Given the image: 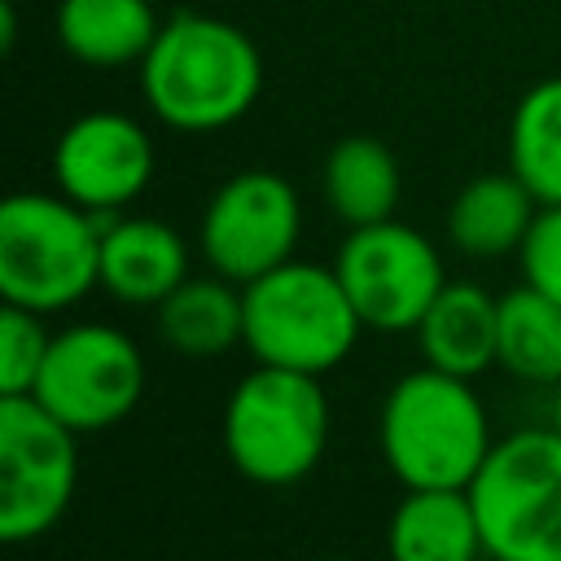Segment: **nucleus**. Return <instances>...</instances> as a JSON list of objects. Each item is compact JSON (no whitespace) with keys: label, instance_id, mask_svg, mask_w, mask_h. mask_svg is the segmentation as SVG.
<instances>
[{"label":"nucleus","instance_id":"f257e3e1","mask_svg":"<svg viewBox=\"0 0 561 561\" xmlns=\"http://www.w3.org/2000/svg\"><path fill=\"white\" fill-rule=\"evenodd\" d=\"M140 88L158 123L175 131H219L254 110L263 57L228 18L175 13L158 26L140 61Z\"/></svg>","mask_w":561,"mask_h":561},{"label":"nucleus","instance_id":"f03ea898","mask_svg":"<svg viewBox=\"0 0 561 561\" xmlns=\"http://www.w3.org/2000/svg\"><path fill=\"white\" fill-rule=\"evenodd\" d=\"M377 438L390 473L408 486H456L469 491L482 460L491 456V416L469 377L421 364L403 373L377 416Z\"/></svg>","mask_w":561,"mask_h":561},{"label":"nucleus","instance_id":"7ed1b4c3","mask_svg":"<svg viewBox=\"0 0 561 561\" xmlns=\"http://www.w3.org/2000/svg\"><path fill=\"white\" fill-rule=\"evenodd\" d=\"M66 193H13L0 206V294L13 307L53 316L101 285V232Z\"/></svg>","mask_w":561,"mask_h":561},{"label":"nucleus","instance_id":"20e7f679","mask_svg":"<svg viewBox=\"0 0 561 561\" xmlns=\"http://www.w3.org/2000/svg\"><path fill=\"white\" fill-rule=\"evenodd\" d=\"M329 443V394L320 377L254 364L224 403V451L259 486L302 482Z\"/></svg>","mask_w":561,"mask_h":561},{"label":"nucleus","instance_id":"39448f33","mask_svg":"<svg viewBox=\"0 0 561 561\" xmlns=\"http://www.w3.org/2000/svg\"><path fill=\"white\" fill-rule=\"evenodd\" d=\"M245 298V351L254 364L324 377L359 342V311L333 267L280 263L259 280L241 285Z\"/></svg>","mask_w":561,"mask_h":561},{"label":"nucleus","instance_id":"423d86ee","mask_svg":"<svg viewBox=\"0 0 561 561\" xmlns=\"http://www.w3.org/2000/svg\"><path fill=\"white\" fill-rule=\"evenodd\" d=\"M469 500L491 561H561V434L543 425L495 438Z\"/></svg>","mask_w":561,"mask_h":561},{"label":"nucleus","instance_id":"0eeeda50","mask_svg":"<svg viewBox=\"0 0 561 561\" xmlns=\"http://www.w3.org/2000/svg\"><path fill=\"white\" fill-rule=\"evenodd\" d=\"M79 482V434L31 394H0V539L48 535Z\"/></svg>","mask_w":561,"mask_h":561},{"label":"nucleus","instance_id":"6e6552de","mask_svg":"<svg viewBox=\"0 0 561 561\" xmlns=\"http://www.w3.org/2000/svg\"><path fill=\"white\" fill-rule=\"evenodd\" d=\"M145 394V355L114 324H70L53 333L31 399L75 434L118 425Z\"/></svg>","mask_w":561,"mask_h":561},{"label":"nucleus","instance_id":"1a4fd4ad","mask_svg":"<svg viewBox=\"0 0 561 561\" xmlns=\"http://www.w3.org/2000/svg\"><path fill=\"white\" fill-rule=\"evenodd\" d=\"M333 272L351 294L364 329L377 333H416L421 316L447 285L438 245L399 219L351 228Z\"/></svg>","mask_w":561,"mask_h":561},{"label":"nucleus","instance_id":"9d476101","mask_svg":"<svg viewBox=\"0 0 561 561\" xmlns=\"http://www.w3.org/2000/svg\"><path fill=\"white\" fill-rule=\"evenodd\" d=\"M298 232H302V202L294 184L276 171L254 167L228 175L210 193L202 210L197 245L210 272H219L232 285H250L263 272L294 259Z\"/></svg>","mask_w":561,"mask_h":561},{"label":"nucleus","instance_id":"9b49d317","mask_svg":"<svg viewBox=\"0 0 561 561\" xmlns=\"http://www.w3.org/2000/svg\"><path fill=\"white\" fill-rule=\"evenodd\" d=\"M153 180L149 131L118 110L79 114L53 145V184L92 215H118Z\"/></svg>","mask_w":561,"mask_h":561},{"label":"nucleus","instance_id":"f8f14e48","mask_svg":"<svg viewBox=\"0 0 561 561\" xmlns=\"http://www.w3.org/2000/svg\"><path fill=\"white\" fill-rule=\"evenodd\" d=\"M188 280L184 237L149 215H110L101 232V289L127 307H158Z\"/></svg>","mask_w":561,"mask_h":561},{"label":"nucleus","instance_id":"ddd939ff","mask_svg":"<svg viewBox=\"0 0 561 561\" xmlns=\"http://www.w3.org/2000/svg\"><path fill=\"white\" fill-rule=\"evenodd\" d=\"M416 346L425 364L473 381L500 359V298L473 280H447L416 324Z\"/></svg>","mask_w":561,"mask_h":561},{"label":"nucleus","instance_id":"4468645a","mask_svg":"<svg viewBox=\"0 0 561 561\" xmlns=\"http://www.w3.org/2000/svg\"><path fill=\"white\" fill-rule=\"evenodd\" d=\"M386 552L390 561H478L486 557L469 491H456V486L408 491L390 513Z\"/></svg>","mask_w":561,"mask_h":561},{"label":"nucleus","instance_id":"2eb2a0df","mask_svg":"<svg viewBox=\"0 0 561 561\" xmlns=\"http://www.w3.org/2000/svg\"><path fill=\"white\" fill-rule=\"evenodd\" d=\"M539 215L535 193L513 171L473 175L447 206V237L469 259L517 254Z\"/></svg>","mask_w":561,"mask_h":561},{"label":"nucleus","instance_id":"dca6fc26","mask_svg":"<svg viewBox=\"0 0 561 561\" xmlns=\"http://www.w3.org/2000/svg\"><path fill=\"white\" fill-rule=\"evenodd\" d=\"M57 44L96 70L140 66L158 39V13L149 0H61L57 4Z\"/></svg>","mask_w":561,"mask_h":561},{"label":"nucleus","instance_id":"f3484780","mask_svg":"<svg viewBox=\"0 0 561 561\" xmlns=\"http://www.w3.org/2000/svg\"><path fill=\"white\" fill-rule=\"evenodd\" d=\"M158 337L188 355V359H215L245 342V298L241 285L210 276H188L180 289H171L158 307Z\"/></svg>","mask_w":561,"mask_h":561},{"label":"nucleus","instance_id":"a211bd4d","mask_svg":"<svg viewBox=\"0 0 561 561\" xmlns=\"http://www.w3.org/2000/svg\"><path fill=\"white\" fill-rule=\"evenodd\" d=\"M399 188V162L377 136H346L324 158V202L346 228L394 219Z\"/></svg>","mask_w":561,"mask_h":561},{"label":"nucleus","instance_id":"6ab92c4d","mask_svg":"<svg viewBox=\"0 0 561 561\" xmlns=\"http://www.w3.org/2000/svg\"><path fill=\"white\" fill-rule=\"evenodd\" d=\"M504 373L530 386L561 381V302L535 285H517L500 298V359Z\"/></svg>","mask_w":561,"mask_h":561},{"label":"nucleus","instance_id":"aec40b11","mask_svg":"<svg viewBox=\"0 0 561 561\" xmlns=\"http://www.w3.org/2000/svg\"><path fill=\"white\" fill-rule=\"evenodd\" d=\"M508 171L539 206H561V75L522 92L508 118Z\"/></svg>","mask_w":561,"mask_h":561},{"label":"nucleus","instance_id":"412c9836","mask_svg":"<svg viewBox=\"0 0 561 561\" xmlns=\"http://www.w3.org/2000/svg\"><path fill=\"white\" fill-rule=\"evenodd\" d=\"M53 333L44 329L39 311L4 302L0 311V394H31L44 368Z\"/></svg>","mask_w":561,"mask_h":561},{"label":"nucleus","instance_id":"4be33fe9","mask_svg":"<svg viewBox=\"0 0 561 561\" xmlns=\"http://www.w3.org/2000/svg\"><path fill=\"white\" fill-rule=\"evenodd\" d=\"M517 263H522L526 285H535L561 302V206H539V215L517 250Z\"/></svg>","mask_w":561,"mask_h":561},{"label":"nucleus","instance_id":"5701e85b","mask_svg":"<svg viewBox=\"0 0 561 561\" xmlns=\"http://www.w3.org/2000/svg\"><path fill=\"white\" fill-rule=\"evenodd\" d=\"M552 430L561 434V381L552 386Z\"/></svg>","mask_w":561,"mask_h":561},{"label":"nucleus","instance_id":"b1692460","mask_svg":"<svg viewBox=\"0 0 561 561\" xmlns=\"http://www.w3.org/2000/svg\"><path fill=\"white\" fill-rule=\"evenodd\" d=\"M320 561H351V557H320Z\"/></svg>","mask_w":561,"mask_h":561}]
</instances>
